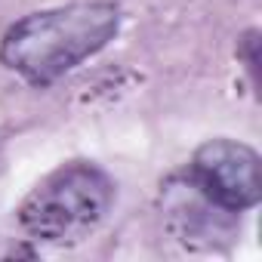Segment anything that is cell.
<instances>
[{"label": "cell", "instance_id": "obj_3", "mask_svg": "<svg viewBox=\"0 0 262 262\" xmlns=\"http://www.w3.org/2000/svg\"><path fill=\"white\" fill-rule=\"evenodd\" d=\"M191 185L219 210H250L262 201V161L244 142L213 139L194 151Z\"/></svg>", "mask_w": 262, "mask_h": 262}, {"label": "cell", "instance_id": "obj_1", "mask_svg": "<svg viewBox=\"0 0 262 262\" xmlns=\"http://www.w3.org/2000/svg\"><path fill=\"white\" fill-rule=\"evenodd\" d=\"M120 28L114 4H71L19 19L0 40V59L34 86H50L108 47Z\"/></svg>", "mask_w": 262, "mask_h": 262}, {"label": "cell", "instance_id": "obj_2", "mask_svg": "<svg viewBox=\"0 0 262 262\" xmlns=\"http://www.w3.org/2000/svg\"><path fill=\"white\" fill-rule=\"evenodd\" d=\"M111 179L90 164H68L50 173L19 207V225L43 244H77L108 213Z\"/></svg>", "mask_w": 262, "mask_h": 262}]
</instances>
